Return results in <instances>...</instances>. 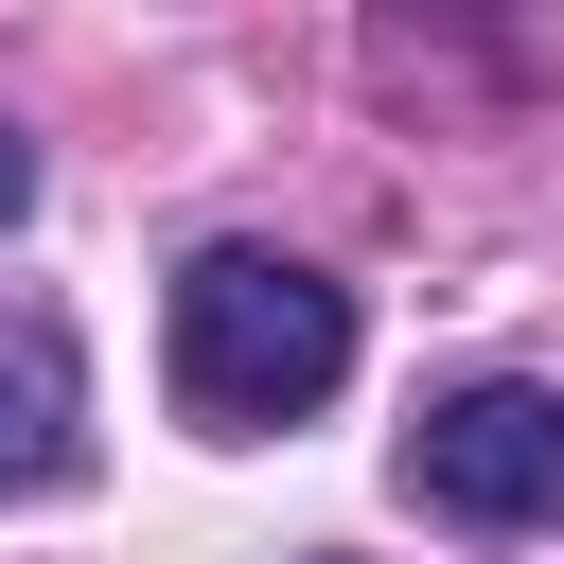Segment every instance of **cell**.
<instances>
[{"label": "cell", "mask_w": 564, "mask_h": 564, "mask_svg": "<svg viewBox=\"0 0 564 564\" xmlns=\"http://www.w3.org/2000/svg\"><path fill=\"white\" fill-rule=\"evenodd\" d=\"M335 370H352V282H317L282 247H194L176 264V405L194 423L264 441V423L335 405Z\"/></svg>", "instance_id": "obj_1"}, {"label": "cell", "mask_w": 564, "mask_h": 564, "mask_svg": "<svg viewBox=\"0 0 564 564\" xmlns=\"http://www.w3.org/2000/svg\"><path fill=\"white\" fill-rule=\"evenodd\" d=\"M405 494L458 511V529H564V388H529V370L441 388L405 423Z\"/></svg>", "instance_id": "obj_2"}, {"label": "cell", "mask_w": 564, "mask_h": 564, "mask_svg": "<svg viewBox=\"0 0 564 564\" xmlns=\"http://www.w3.org/2000/svg\"><path fill=\"white\" fill-rule=\"evenodd\" d=\"M88 476V370H70V317L18 300L0 317V494H70Z\"/></svg>", "instance_id": "obj_3"}, {"label": "cell", "mask_w": 564, "mask_h": 564, "mask_svg": "<svg viewBox=\"0 0 564 564\" xmlns=\"http://www.w3.org/2000/svg\"><path fill=\"white\" fill-rule=\"evenodd\" d=\"M18 212H35V141L0 123V229H18Z\"/></svg>", "instance_id": "obj_4"}]
</instances>
